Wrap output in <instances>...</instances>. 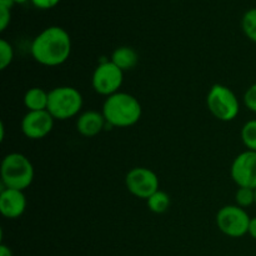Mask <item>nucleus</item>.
Segmentation results:
<instances>
[{
  "mask_svg": "<svg viewBox=\"0 0 256 256\" xmlns=\"http://www.w3.org/2000/svg\"><path fill=\"white\" fill-rule=\"evenodd\" d=\"M32 56L44 66H59L64 64L72 52V38L62 28L49 26L34 38L30 46Z\"/></svg>",
  "mask_w": 256,
  "mask_h": 256,
  "instance_id": "1",
  "label": "nucleus"
},
{
  "mask_svg": "<svg viewBox=\"0 0 256 256\" xmlns=\"http://www.w3.org/2000/svg\"><path fill=\"white\" fill-rule=\"evenodd\" d=\"M102 112L110 126L129 128L139 122L142 108L134 95L119 92L105 99Z\"/></svg>",
  "mask_w": 256,
  "mask_h": 256,
  "instance_id": "2",
  "label": "nucleus"
},
{
  "mask_svg": "<svg viewBox=\"0 0 256 256\" xmlns=\"http://www.w3.org/2000/svg\"><path fill=\"white\" fill-rule=\"evenodd\" d=\"M34 166L25 155L20 152H10L2 160L0 176L2 185L8 189L24 192L34 180Z\"/></svg>",
  "mask_w": 256,
  "mask_h": 256,
  "instance_id": "3",
  "label": "nucleus"
},
{
  "mask_svg": "<svg viewBox=\"0 0 256 256\" xmlns=\"http://www.w3.org/2000/svg\"><path fill=\"white\" fill-rule=\"evenodd\" d=\"M82 95L72 86H58L49 92L48 112L55 120L76 116L82 108Z\"/></svg>",
  "mask_w": 256,
  "mask_h": 256,
  "instance_id": "4",
  "label": "nucleus"
},
{
  "mask_svg": "<svg viewBox=\"0 0 256 256\" xmlns=\"http://www.w3.org/2000/svg\"><path fill=\"white\" fill-rule=\"evenodd\" d=\"M206 105L209 112L220 122H232L240 112V102L235 92L222 84H215L210 88Z\"/></svg>",
  "mask_w": 256,
  "mask_h": 256,
  "instance_id": "5",
  "label": "nucleus"
},
{
  "mask_svg": "<svg viewBox=\"0 0 256 256\" xmlns=\"http://www.w3.org/2000/svg\"><path fill=\"white\" fill-rule=\"evenodd\" d=\"M218 229L230 238H242L249 232L252 218L245 209L238 205H226L216 214Z\"/></svg>",
  "mask_w": 256,
  "mask_h": 256,
  "instance_id": "6",
  "label": "nucleus"
},
{
  "mask_svg": "<svg viewBox=\"0 0 256 256\" xmlns=\"http://www.w3.org/2000/svg\"><path fill=\"white\" fill-rule=\"evenodd\" d=\"M124 82V72L120 70L112 60L102 62L92 72V85L98 94L102 96H110L122 88Z\"/></svg>",
  "mask_w": 256,
  "mask_h": 256,
  "instance_id": "7",
  "label": "nucleus"
},
{
  "mask_svg": "<svg viewBox=\"0 0 256 256\" xmlns=\"http://www.w3.org/2000/svg\"><path fill=\"white\" fill-rule=\"evenodd\" d=\"M125 185L130 194L139 199L148 200L159 190V178L152 169L138 166L128 172Z\"/></svg>",
  "mask_w": 256,
  "mask_h": 256,
  "instance_id": "8",
  "label": "nucleus"
},
{
  "mask_svg": "<svg viewBox=\"0 0 256 256\" xmlns=\"http://www.w3.org/2000/svg\"><path fill=\"white\" fill-rule=\"evenodd\" d=\"M230 175L239 188L256 189V152H242L230 168Z\"/></svg>",
  "mask_w": 256,
  "mask_h": 256,
  "instance_id": "9",
  "label": "nucleus"
},
{
  "mask_svg": "<svg viewBox=\"0 0 256 256\" xmlns=\"http://www.w3.org/2000/svg\"><path fill=\"white\" fill-rule=\"evenodd\" d=\"M54 118L48 110L28 112L22 120V132L28 139L40 140L50 134L54 128Z\"/></svg>",
  "mask_w": 256,
  "mask_h": 256,
  "instance_id": "10",
  "label": "nucleus"
},
{
  "mask_svg": "<svg viewBox=\"0 0 256 256\" xmlns=\"http://www.w3.org/2000/svg\"><path fill=\"white\" fill-rule=\"evenodd\" d=\"M26 209V198L24 192L16 189H5L0 192V212L6 219H18Z\"/></svg>",
  "mask_w": 256,
  "mask_h": 256,
  "instance_id": "11",
  "label": "nucleus"
},
{
  "mask_svg": "<svg viewBox=\"0 0 256 256\" xmlns=\"http://www.w3.org/2000/svg\"><path fill=\"white\" fill-rule=\"evenodd\" d=\"M106 125L102 112L96 110H88L82 112L76 119V130L85 138L96 136Z\"/></svg>",
  "mask_w": 256,
  "mask_h": 256,
  "instance_id": "12",
  "label": "nucleus"
},
{
  "mask_svg": "<svg viewBox=\"0 0 256 256\" xmlns=\"http://www.w3.org/2000/svg\"><path fill=\"white\" fill-rule=\"evenodd\" d=\"M110 60L120 70L128 72V70H132L136 66L138 62H139V56H138V52L132 48L119 46L112 52Z\"/></svg>",
  "mask_w": 256,
  "mask_h": 256,
  "instance_id": "13",
  "label": "nucleus"
},
{
  "mask_svg": "<svg viewBox=\"0 0 256 256\" xmlns=\"http://www.w3.org/2000/svg\"><path fill=\"white\" fill-rule=\"evenodd\" d=\"M49 92L42 88H32L24 95V105L28 112H42L48 110Z\"/></svg>",
  "mask_w": 256,
  "mask_h": 256,
  "instance_id": "14",
  "label": "nucleus"
},
{
  "mask_svg": "<svg viewBox=\"0 0 256 256\" xmlns=\"http://www.w3.org/2000/svg\"><path fill=\"white\" fill-rule=\"evenodd\" d=\"M170 202H170L169 194L160 189L146 200L149 210L155 212V214H164V212H166L170 208Z\"/></svg>",
  "mask_w": 256,
  "mask_h": 256,
  "instance_id": "15",
  "label": "nucleus"
},
{
  "mask_svg": "<svg viewBox=\"0 0 256 256\" xmlns=\"http://www.w3.org/2000/svg\"><path fill=\"white\" fill-rule=\"evenodd\" d=\"M240 136H242V144L248 150L256 152V119L245 122L244 126L242 128Z\"/></svg>",
  "mask_w": 256,
  "mask_h": 256,
  "instance_id": "16",
  "label": "nucleus"
},
{
  "mask_svg": "<svg viewBox=\"0 0 256 256\" xmlns=\"http://www.w3.org/2000/svg\"><path fill=\"white\" fill-rule=\"evenodd\" d=\"M242 28L245 36L256 42V8L249 9L242 15Z\"/></svg>",
  "mask_w": 256,
  "mask_h": 256,
  "instance_id": "17",
  "label": "nucleus"
},
{
  "mask_svg": "<svg viewBox=\"0 0 256 256\" xmlns=\"http://www.w3.org/2000/svg\"><path fill=\"white\" fill-rule=\"evenodd\" d=\"M235 202H236L238 206L249 208L255 204V189H250V188H239L235 192Z\"/></svg>",
  "mask_w": 256,
  "mask_h": 256,
  "instance_id": "18",
  "label": "nucleus"
},
{
  "mask_svg": "<svg viewBox=\"0 0 256 256\" xmlns=\"http://www.w3.org/2000/svg\"><path fill=\"white\" fill-rule=\"evenodd\" d=\"M14 60L12 45L5 39L0 40V69L5 70Z\"/></svg>",
  "mask_w": 256,
  "mask_h": 256,
  "instance_id": "19",
  "label": "nucleus"
},
{
  "mask_svg": "<svg viewBox=\"0 0 256 256\" xmlns=\"http://www.w3.org/2000/svg\"><path fill=\"white\" fill-rule=\"evenodd\" d=\"M15 5L12 0H0V32H4L12 20V9Z\"/></svg>",
  "mask_w": 256,
  "mask_h": 256,
  "instance_id": "20",
  "label": "nucleus"
},
{
  "mask_svg": "<svg viewBox=\"0 0 256 256\" xmlns=\"http://www.w3.org/2000/svg\"><path fill=\"white\" fill-rule=\"evenodd\" d=\"M244 104L246 109L256 114V82L248 88L244 94Z\"/></svg>",
  "mask_w": 256,
  "mask_h": 256,
  "instance_id": "21",
  "label": "nucleus"
},
{
  "mask_svg": "<svg viewBox=\"0 0 256 256\" xmlns=\"http://www.w3.org/2000/svg\"><path fill=\"white\" fill-rule=\"evenodd\" d=\"M35 8L40 10H49L56 6L60 0H30Z\"/></svg>",
  "mask_w": 256,
  "mask_h": 256,
  "instance_id": "22",
  "label": "nucleus"
},
{
  "mask_svg": "<svg viewBox=\"0 0 256 256\" xmlns=\"http://www.w3.org/2000/svg\"><path fill=\"white\" fill-rule=\"evenodd\" d=\"M248 234H249L252 239L256 240V216L252 218V220H250L249 232H248Z\"/></svg>",
  "mask_w": 256,
  "mask_h": 256,
  "instance_id": "23",
  "label": "nucleus"
},
{
  "mask_svg": "<svg viewBox=\"0 0 256 256\" xmlns=\"http://www.w3.org/2000/svg\"><path fill=\"white\" fill-rule=\"evenodd\" d=\"M0 256H12V249L5 244H2L0 245Z\"/></svg>",
  "mask_w": 256,
  "mask_h": 256,
  "instance_id": "24",
  "label": "nucleus"
},
{
  "mask_svg": "<svg viewBox=\"0 0 256 256\" xmlns=\"http://www.w3.org/2000/svg\"><path fill=\"white\" fill-rule=\"evenodd\" d=\"M12 2H14L15 4H25V2H29V0H12Z\"/></svg>",
  "mask_w": 256,
  "mask_h": 256,
  "instance_id": "25",
  "label": "nucleus"
},
{
  "mask_svg": "<svg viewBox=\"0 0 256 256\" xmlns=\"http://www.w3.org/2000/svg\"><path fill=\"white\" fill-rule=\"evenodd\" d=\"M255 205H256V189H255Z\"/></svg>",
  "mask_w": 256,
  "mask_h": 256,
  "instance_id": "26",
  "label": "nucleus"
}]
</instances>
